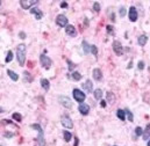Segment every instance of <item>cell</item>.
Listing matches in <instances>:
<instances>
[{"label":"cell","instance_id":"cell-1","mask_svg":"<svg viewBox=\"0 0 150 146\" xmlns=\"http://www.w3.org/2000/svg\"><path fill=\"white\" fill-rule=\"evenodd\" d=\"M26 50H27V48L25 44H20V45H18V48H17V58H18V61H19V64H20V66L25 65Z\"/></svg>","mask_w":150,"mask_h":146},{"label":"cell","instance_id":"cell-2","mask_svg":"<svg viewBox=\"0 0 150 146\" xmlns=\"http://www.w3.org/2000/svg\"><path fill=\"white\" fill-rule=\"evenodd\" d=\"M61 123H62V125L66 129L73 128V122H72V120L70 118V116H68V115H63L62 117H61Z\"/></svg>","mask_w":150,"mask_h":146},{"label":"cell","instance_id":"cell-3","mask_svg":"<svg viewBox=\"0 0 150 146\" xmlns=\"http://www.w3.org/2000/svg\"><path fill=\"white\" fill-rule=\"evenodd\" d=\"M72 94H73L74 100H76L77 102H80V103H83V102L85 101V99H86V95H85V93H83L80 89H73Z\"/></svg>","mask_w":150,"mask_h":146},{"label":"cell","instance_id":"cell-4","mask_svg":"<svg viewBox=\"0 0 150 146\" xmlns=\"http://www.w3.org/2000/svg\"><path fill=\"white\" fill-rule=\"evenodd\" d=\"M40 61H41V65L44 67L45 70H49L50 66H51V64H52L51 59H50L48 56H45V55H41V56H40Z\"/></svg>","mask_w":150,"mask_h":146},{"label":"cell","instance_id":"cell-5","mask_svg":"<svg viewBox=\"0 0 150 146\" xmlns=\"http://www.w3.org/2000/svg\"><path fill=\"white\" fill-rule=\"evenodd\" d=\"M36 4H39L37 0H21L20 1V5L23 9H30L31 6H34Z\"/></svg>","mask_w":150,"mask_h":146},{"label":"cell","instance_id":"cell-6","mask_svg":"<svg viewBox=\"0 0 150 146\" xmlns=\"http://www.w3.org/2000/svg\"><path fill=\"white\" fill-rule=\"evenodd\" d=\"M58 101H60V103L62 104L63 107L68 108V109H70V108L72 107V102H71V100L69 99L68 96H63V95H61L60 97H58Z\"/></svg>","mask_w":150,"mask_h":146},{"label":"cell","instance_id":"cell-7","mask_svg":"<svg viewBox=\"0 0 150 146\" xmlns=\"http://www.w3.org/2000/svg\"><path fill=\"white\" fill-rule=\"evenodd\" d=\"M56 23L60 27H66L68 26V18L63 14L57 15V18H56Z\"/></svg>","mask_w":150,"mask_h":146},{"label":"cell","instance_id":"cell-8","mask_svg":"<svg viewBox=\"0 0 150 146\" xmlns=\"http://www.w3.org/2000/svg\"><path fill=\"white\" fill-rule=\"evenodd\" d=\"M113 50L117 56H121L122 53H124V48H122V44L119 42V41L113 42Z\"/></svg>","mask_w":150,"mask_h":146},{"label":"cell","instance_id":"cell-9","mask_svg":"<svg viewBox=\"0 0 150 146\" xmlns=\"http://www.w3.org/2000/svg\"><path fill=\"white\" fill-rule=\"evenodd\" d=\"M31 128H33V129H36L37 131H39V133H40V137H39L40 145H41V146H44L45 143H44V139H43V131H42V128L39 125V124H33V125H31Z\"/></svg>","mask_w":150,"mask_h":146},{"label":"cell","instance_id":"cell-10","mask_svg":"<svg viewBox=\"0 0 150 146\" xmlns=\"http://www.w3.org/2000/svg\"><path fill=\"white\" fill-rule=\"evenodd\" d=\"M137 10H136L135 7H130L129 8V20L132 21V22H135L136 20H137Z\"/></svg>","mask_w":150,"mask_h":146},{"label":"cell","instance_id":"cell-11","mask_svg":"<svg viewBox=\"0 0 150 146\" xmlns=\"http://www.w3.org/2000/svg\"><path fill=\"white\" fill-rule=\"evenodd\" d=\"M78 110H79V113L82 114V115H87L88 113H90V107L86 104V103H80L79 104V107H78Z\"/></svg>","mask_w":150,"mask_h":146},{"label":"cell","instance_id":"cell-12","mask_svg":"<svg viewBox=\"0 0 150 146\" xmlns=\"http://www.w3.org/2000/svg\"><path fill=\"white\" fill-rule=\"evenodd\" d=\"M65 31H66V34H68L69 36H71V37H74L77 35L76 28H74L73 26H71V24H68V26L65 27Z\"/></svg>","mask_w":150,"mask_h":146},{"label":"cell","instance_id":"cell-13","mask_svg":"<svg viewBox=\"0 0 150 146\" xmlns=\"http://www.w3.org/2000/svg\"><path fill=\"white\" fill-rule=\"evenodd\" d=\"M83 88L85 89L86 93H92V88H93V83L91 80H86L84 83H83Z\"/></svg>","mask_w":150,"mask_h":146},{"label":"cell","instance_id":"cell-14","mask_svg":"<svg viewBox=\"0 0 150 146\" xmlns=\"http://www.w3.org/2000/svg\"><path fill=\"white\" fill-rule=\"evenodd\" d=\"M92 75H93V78H94V80H97V81H100L101 79H103V72H101L100 69H94L93 70Z\"/></svg>","mask_w":150,"mask_h":146},{"label":"cell","instance_id":"cell-15","mask_svg":"<svg viewBox=\"0 0 150 146\" xmlns=\"http://www.w3.org/2000/svg\"><path fill=\"white\" fill-rule=\"evenodd\" d=\"M30 13H31V14H35V16H36L37 20H41V19L43 18V13H42L41 10H40L39 8H36V7L30 8Z\"/></svg>","mask_w":150,"mask_h":146},{"label":"cell","instance_id":"cell-16","mask_svg":"<svg viewBox=\"0 0 150 146\" xmlns=\"http://www.w3.org/2000/svg\"><path fill=\"white\" fill-rule=\"evenodd\" d=\"M41 86H42V88H43L44 91H49V88H50L49 80L45 79V78H42V79H41Z\"/></svg>","mask_w":150,"mask_h":146},{"label":"cell","instance_id":"cell-17","mask_svg":"<svg viewBox=\"0 0 150 146\" xmlns=\"http://www.w3.org/2000/svg\"><path fill=\"white\" fill-rule=\"evenodd\" d=\"M147 42H148V37H147L146 35H141V36L138 37V40H137L138 45H141V47L146 45V44H147Z\"/></svg>","mask_w":150,"mask_h":146},{"label":"cell","instance_id":"cell-18","mask_svg":"<svg viewBox=\"0 0 150 146\" xmlns=\"http://www.w3.org/2000/svg\"><path fill=\"white\" fill-rule=\"evenodd\" d=\"M7 74L9 75V78H10V79H12L13 81H18V80H19V75H18L15 72L10 71V70H7Z\"/></svg>","mask_w":150,"mask_h":146},{"label":"cell","instance_id":"cell-19","mask_svg":"<svg viewBox=\"0 0 150 146\" xmlns=\"http://www.w3.org/2000/svg\"><path fill=\"white\" fill-rule=\"evenodd\" d=\"M116 116H117V118H119V120L125 121L126 120V111H125V110H122V109H119L116 111Z\"/></svg>","mask_w":150,"mask_h":146},{"label":"cell","instance_id":"cell-20","mask_svg":"<svg viewBox=\"0 0 150 146\" xmlns=\"http://www.w3.org/2000/svg\"><path fill=\"white\" fill-rule=\"evenodd\" d=\"M142 136H143V139H144V140H148L149 138H150V124H148V125H147L146 131L143 132V134H142Z\"/></svg>","mask_w":150,"mask_h":146},{"label":"cell","instance_id":"cell-21","mask_svg":"<svg viewBox=\"0 0 150 146\" xmlns=\"http://www.w3.org/2000/svg\"><path fill=\"white\" fill-rule=\"evenodd\" d=\"M83 50H84L85 55H87L88 52H90V49H91V45H88V43L86 42V41H83Z\"/></svg>","mask_w":150,"mask_h":146},{"label":"cell","instance_id":"cell-22","mask_svg":"<svg viewBox=\"0 0 150 146\" xmlns=\"http://www.w3.org/2000/svg\"><path fill=\"white\" fill-rule=\"evenodd\" d=\"M107 101H108L109 103H113L115 101V96L112 92H107Z\"/></svg>","mask_w":150,"mask_h":146},{"label":"cell","instance_id":"cell-23","mask_svg":"<svg viewBox=\"0 0 150 146\" xmlns=\"http://www.w3.org/2000/svg\"><path fill=\"white\" fill-rule=\"evenodd\" d=\"M94 99H97V100H100L101 97H103V91H101V89H95L94 91Z\"/></svg>","mask_w":150,"mask_h":146},{"label":"cell","instance_id":"cell-24","mask_svg":"<svg viewBox=\"0 0 150 146\" xmlns=\"http://www.w3.org/2000/svg\"><path fill=\"white\" fill-rule=\"evenodd\" d=\"M71 77H72V79L76 80V81H79L80 79H82V74H80L79 72H72Z\"/></svg>","mask_w":150,"mask_h":146},{"label":"cell","instance_id":"cell-25","mask_svg":"<svg viewBox=\"0 0 150 146\" xmlns=\"http://www.w3.org/2000/svg\"><path fill=\"white\" fill-rule=\"evenodd\" d=\"M63 134H64V140H65V142H70V140H71V137H72L70 132L65 130V131L63 132Z\"/></svg>","mask_w":150,"mask_h":146},{"label":"cell","instance_id":"cell-26","mask_svg":"<svg viewBox=\"0 0 150 146\" xmlns=\"http://www.w3.org/2000/svg\"><path fill=\"white\" fill-rule=\"evenodd\" d=\"M12 117H13V120L17 121V122H21V120H22V116H21L19 113H14L12 115Z\"/></svg>","mask_w":150,"mask_h":146},{"label":"cell","instance_id":"cell-27","mask_svg":"<svg viewBox=\"0 0 150 146\" xmlns=\"http://www.w3.org/2000/svg\"><path fill=\"white\" fill-rule=\"evenodd\" d=\"M12 59H13V52H12V51H8V52H7V56H6L5 61H6V63H9V61H12Z\"/></svg>","mask_w":150,"mask_h":146},{"label":"cell","instance_id":"cell-28","mask_svg":"<svg viewBox=\"0 0 150 146\" xmlns=\"http://www.w3.org/2000/svg\"><path fill=\"white\" fill-rule=\"evenodd\" d=\"M125 111H126V115L128 116V120H129L130 122H133V121H134V116H133V114L130 113L128 109H125Z\"/></svg>","mask_w":150,"mask_h":146},{"label":"cell","instance_id":"cell-29","mask_svg":"<svg viewBox=\"0 0 150 146\" xmlns=\"http://www.w3.org/2000/svg\"><path fill=\"white\" fill-rule=\"evenodd\" d=\"M135 134H136L137 137H140L141 134H143V130H142L141 126H137V128L135 129Z\"/></svg>","mask_w":150,"mask_h":146},{"label":"cell","instance_id":"cell-30","mask_svg":"<svg viewBox=\"0 0 150 146\" xmlns=\"http://www.w3.org/2000/svg\"><path fill=\"white\" fill-rule=\"evenodd\" d=\"M90 52H92L94 56L98 55V48L95 45H91V49H90Z\"/></svg>","mask_w":150,"mask_h":146},{"label":"cell","instance_id":"cell-31","mask_svg":"<svg viewBox=\"0 0 150 146\" xmlns=\"http://www.w3.org/2000/svg\"><path fill=\"white\" fill-rule=\"evenodd\" d=\"M93 9L97 13L100 12V4H99V2H94V4H93Z\"/></svg>","mask_w":150,"mask_h":146},{"label":"cell","instance_id":"cell-32","mask_svg":"<svg viewBox=\"0 0 150 146\" xmlns=\"http://www.w3.org/2000/svg\"><path fill=\"white\" fill-rule=\"evenodd\" d=\"M23 74H25V77H26V81H31V80H33V79H31V75L29 74L28 72H25Z\"/></svg>","mask_w":150,"mask_h":146},{"label":"cell","instance_id":"cell-33","mask_svg":"<svg viewBox=\"0 0 150 146\" xmlns=\"http://www.w3.org/2000/svg\"><path fill=\"white\" fill-rule=\"evenodd\" d=\"M120 15H121L122 16V18H124V16L126 15V8L125 7H121V8H120Z\"/></svg>","mask_w":150,"mask_h":146},{"label":"cell","instance_id":"cell-34","mask_svg":"<svg viewBox=\"0 0 150 146\" xmlns=\"http://www.w3.org/2000/svg\"><path fill=\"white\" fill-rule=\"evenodd\" d=\"M66 61H68V64H69V70H70V71H72V69H73V67L76 66V65L72 63L71 60H66Z\"/></svg>","mask_w":150,"mask_h":146},{"label":"cell","instance_id":"cell-35","mask_svg":"<svg viewBox=\"0 0 150 146\" xmlns=\"http://www.w3.org/2000/svg\"><path fill=\"white\" fill-rule=\"evenodd\" d=\"M137 67H138V70H143L144 69V63H143V61H138Z\"/></svg>","mask_w":150,"mask_h":146},{"label":"cell","instance_id":"cell-36","mask_svg":"<svg viewBox=\"0 0 150 146\" xmlns=\"http://www.w3.org/2000/svg\"><path fill=\"white\" fill-rule=\"evenodd\" d=\"M107 31H108V34H113V27L107 26Z\"/></svg>","mask_w":150,"mask_h":146},{"label":"cell","instance_id":"cell-37","mask_svg":"<svg viewBox=\"0 0 150 146\" xmlns=\"http://www.w3.org/2000/svg\"><path fill=\"white\" fill-rule=\"evenodd\" d=\"M5 137H7V138H12V137H13V133H12V132H6V133H5Z\"/></svg>","mask_w":150,"mask_h":146},{"label":"cell","instance_id":"cell-38","mask_svg":"<svg viewBox=\"0 0 150 146\" xmlns=\"http://www.w3.org/2000/svg\"><path fill=\"white\" fill-rule=\"evenodd\" d=\"M19 36H20L22 40H25V38H26V34H25V32H23V31H21L20 34H19Z\"/></svg>","mask_w":150,"mask_h":146},{"label":"cell","instance_id":"cell-39","mask_svg":"<svg viewBox=\"0 0 150 146\" xmlns=\"http://www.w3.org/2000/svg\"><path fill=\"white\" fill-rule=\"evenodd\" d=\"M61 7H62V8H66V7H68V4H66V2H62V4H61Z\"/></svg>","mask_w":150,"mask_h":146},{"label":"cell","instance_id":"cell-40","mask_svg":"<svg viewBox=\"0 0 150 146\" xmlns=\"http://www.w3.org/2000/svg\"><path fill=\"white\" fill-rule=\"evenodd\" d=\"M100 105H101L103 108H105V107H106V101H104V100H103V101L100 102Z\"/></svg>","mask_w":150,"mask_h":146},{"label":"cell","instance_id":"cell-41","mask_svg":"<svg viewBox=\"0 0 150 146\" xmlns=\"http://www.w3.org/2000/svg\"><path fill=\"white\" fill-rule=\"evenodd\" d=\"M78 142H79L78 138H76V140H74V145H73V146H78Z\"/></svg>","mask_w":150,"mask_h":146},{"label":"cell","instance_id":"cell-42","mask_svg":"<svg viewBox=\"0 0 150 146\" xmlns=\"http://www.w3.org/2000/svg\"><path fill=\"white\" fill-rule=\"evenodd\" d=\"M132 66H133V63H132V61H130L129 65H128V69H130V67H132Z\"/></svg>","mask_w":150,"mask_h":146},{"label":"cell","instance_id":"cell-43","mask_svg":"<svg viewBox=\"0 0 150 146\" xmlns=\"http://www.w3.org/2000/svg\"><path fill=\"white\" fill-rule=\"evenodd\" d=\"M147 146H150V139L148 140V144H147Z\"/></svg>","mask_w":150,"mask_h":146},{"label":"cell","instance_id":"cell-44","mask_svg":"<svg viewBox=\"0 0 150 146\" xmlns=\"http://www.w3.org/2000/svg\"><path fill=\"white\" fill-rule=\"evenodd\" d=\"M2 111H4V110H2V108H0V113H2Z\"/></svg>","mask_w":150,"mask_h":146},{"label":"cell","instance_id":"cell-45","mask_svg":"<svg viewBox=\"0 0 150 146\" xmlns=\"http://www.w3.org/2000/svg\"><path fill=\"white\" fill-rule=\"evenodd\" d=\"M0 5H1V1H0Z\"/></svg>","mask_w":150,"mask_h":146}]
</instances>
